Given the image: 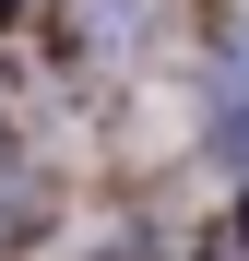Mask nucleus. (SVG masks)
<instances>
[{"label":"nucleus","instance_id":"obj_3","mask_svg":"<svg viewBox=\"0 0 249 261\" xmlns=\"http://www.w3.org/2000/svg\"><path fill=\"white\" fill-rule=\"evenodd\" d=\"M237 166H249V154H237Z\"/></svg>","mask_w":249,"mask_h":261},{"label":"nucleus","instance_id":"obj_1","mask_svg":"<svg viewBox=\"0 0 249 261\" xmlns=\"http://www.w3.org/2000/svg\"><path fill=\"white\" fill-rule=\"evenodd\" d=\"M178 0H60V36H71V60L95 71V83H131V71H154L166 48H178Z\"/></svg>","mask_w":249,"mask_h":261},{"label":"nucleus","instance_id":"obj_2","mask_svg":"<svg viewBox=\"0 0 249 261\" xmlns=\"http://www.w3.org/2000/svg\"><path fill=\"white\" fill-rule=\"evenodd\" d=\"M12 12H36V0H0V24H12Z\"/></svg>","mask_w":249,"mask_h":261}]
</instances>
